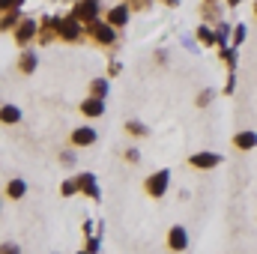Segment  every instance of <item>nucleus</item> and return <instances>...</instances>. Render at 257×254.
<instances>
[{"instance_id":"f257e3e1","label":"nucleus","mask_w":257,"mask_h":254,"mask_svg":"<svg viewBox=\"0 0 257 254\" xmlns=\"http://www.w3.org/2000/svg\"><path fill=\"white\" fill-rule=\"evenodd\" d=\"M54 27H57V33H60L63 39H69V42H75V39L84 33L81 21H78L75 15H69V18H57V21H54Z\"/></svg>"},{"instance_id":"f03ea898","label":"nucleus","mask_w":257,"mask_h":254,"mask_svg":"<svg viewBox=\"0 0 257 254\" xmlns=\"http://www.w3.org/2000/svg\"><path fill=\"white\" fill-rule=\"evenodd\" d=\"M72 15H75L78 21H84V24L99 21V0H78V6H75Z\"/></svg>"},{"instance_id":"7ed1b4c3","label":"nucleus","mask_w":257,"mask_h":254,"mask_svg":"<svg viewBox=\"0 0 257 254\" xmlns=\"http://www.w3.org/2000/svg\"><path fill=\"white\" fill-rule=\"evenodd\" d=\"M87 30H90V33H93V39H96V42H102V45H111V42L117 39L114 24H108V21H93V24H87Z\"/></svg>"},{"instance_id":"20e7f679","label":"nucleus","mask_w":257,"mask_h":254,"mask_svg":"<svg viewBox=\"0 0 257 254\" xmlns=\"http://www.w3.org/2000/svg\"><path fill=\"white\" fill-rule=\"evenodd\" d=\"M168 180H171V171H159V174H153V177L147 180V191H150L153 197H162L165 189H168Z\"/></svg>"},{"instance_id":"39448f33","label":"nucleus","mask_w":257,"mask_h":254,"mask_svg":"<svg viewBox=\"0 0 257 254\" xmlns=\"http://www.w3.org/2000/svg\"><path fill=\"white\" fill-rule=\"evenodd\" d=\"M33 36H36V21H33V18H24V21L18 24V30H15V42H18V45H27Z\"/></svg>"},{"instance_id":"423d86ee","label":"nucleus","mask_w":257,"mask_h":254,"mask_svg":"<svg viewBox=\"0 0 257 254\" xmlns=\"http://www.w3.org/2000/svg\"><path fill=\"white\" fill-rule=\"evenodd\" d=\"M168 242H171V248L174 251H186V245H189V233H186V227H174L171 230V236H168Z\"/></svg>"},{"instance_id":"0eeeda50","label":"nucleus","mask_w":257,"mask_h":254,"mask_svg":"<svg viewBox=\"0 0 257 254\" xmlns=\"http://www.w3.org/2000/svg\"><path fill=\"white\" fill-rule=\"evenodd\" d=\"M72 144H78V147H90V144H96V129H90V126L75 129V132H72Z\"/></svg>"},{"instance_id":"6e6552de","label":"nucleus","mask_w":257,"mask_h":254,"mask_svg":"<svg viewBox=\"0 0 257 254\" xmlns=\"http://www.w3.org/2000/svg\"><path fill=\"white\" fill-rule=\"evenodd\" d=\"M81 111H84L87 117H102V114H105V102H102L99 96H90V99H84Z\"/></svg>"},{"instance_id":"1a4fd4ad","label":"nucleus","mask_w":257,"mask_h":254,"mask_svg":"<svg viewBox=\"0 0 257 254\" xmlns=\"http://www.w3.org/2000/svg\"><path fill=\"white\" fill-rule=\"evenodd\" d=\"M192 165L194 168H215V165H221V156L218 153H197V156H192Z\"/></svg>"},{"instance_id":"9d476101","label":"nucleus","mask_w":257,"mask_h":254,"mask_svg":"<svg viewBox=\"0 0 257 254\" xmlns=\"http://www.w3.org/2000/svg\"><path fill=\"white\" fill-rule=\"evenodd\" d=\"M126 21H128V6H114V9H108V24L123 27Z\"/></svg>"},{"instance_id":"9b49d317","label":"nucleus","mask_w":257,"mask_h":254,"mask_svg":"<svg viewBox=\"0 0 257 254\" xmlns=\"http://www.w3.org/2000/svg\"><path fill=\"white\" fill-rule=\"evenodd\" d=\"M233 147H239V150H251V147H257V135L254 132H239V135L233 138Z\"/></svg>"},{"instance_id":"f8f14e48","label":"nucleus","mask_w":257,"mask_h":254,"mask_svg":"<svg viewBox=\"0 0 257 254\" xmlns=\"http://www.w3.org/2000/svg\"><path fill=\"white\" fill-rule=\"evenodd\" d=\"M78 189L87 191L90 197H99V189H96V177H93V174H84V177H78Z\"/></svg>"},{"instance_id":"ddd939ff","label":"nucleus","mask_w":257,"mask_h":254,"mask_svg":"<svg viewBox=\"0 0 257 254\" xmlns=\"http://www.w3.org/2000/svg\"><path fill=\"white\" fill-rule=\"evenodd\" d=\"M36 63H39V60H36V54H33V51H24V54H21V60H18V69H21L24 75H30V72H36Z\"/></svg>"},{"instance_id":"4468645a","label":"nucleus","mask_w":257,"mask_h":254,"mask_svg":"<svg viewBox=\"0 0 257 254\" xmlns=\"http://www.w3.org/2000/svg\"><path fill=\"white\" fill-rule=\"evenodd\" d=\"M24 191H27V183H24V180H12V183L6 186V194H9V197H24Z\"/></svg>"},{"instance_id":"2eb2a0df","label":"nucleus","mask_w":257,"mask_h":254,"mask_svg":"<svg viewBox=\"0 0 257 254\" xmlns=\"http://www.w3.org/2000/svg\"><path fill=\"white\" fill-rule=\"evenodd\" d=\"M197 39L203 45H212V42H218V33H212L209 27H197Z\"/></svg>"},{"instance_id":"dca6fc26","label":"nucleus","mask_w":257,"mask_h":254,"mask_svg":"<svg viewBox=\"0 0 257 254\" xmlns=\"http://www.w3.org/2000/svg\"><path fill=\"white\" fill-rule=\"evenodd\" d=\"M18 120H21V111L12 105H3V123H18Z\"/></svg>"},{"instance_id":"f3484780","label":"nucleus","mask_w":257,"mask_h":254,"mask_svg":"<svg viewBox=\"0 0 257 254\" xmlns=\"http://www.w3.org/2000/svg\"><path fill=\"white\" fill-rule=\"evenodd\" d=\"M93 96H99V99H105L108 96V81H93Z\"/></svg>"},{"instance_id":"a211bd4d","label":"nucleus","mask_w":257,"mask_h":254,"mask_svg":"<svg viewBox=\"0 0 257 254\" xmlns=\"http://www.w3.org/2000/svg\"><path fill=\"white\" fill-rule=\"evenodd\" d=\"M126 132H128V135H147V126H144V123H138V120H128Z\"/></svg>"},{"instance_id":"6ab92c4d","label":"nucleus","mask_w":257,"mask_h":254,"mask_svg":"<svg viewBox=\"0 0 257 254\" xmlns=\"http://www.w3.org/2000/svg\"><path fill=\"white\" fill-rule=\"evenodd\" d=\"M209 99H212V90H203V93H200V96H197V105H200V108H203V105H206V102H209Z\"/></svg>"},{"instance_id":"aec40b11","label":"nucleus","mask_w":257,"mask_h":254,"mask_svg":"<svg viewBox=\"0 0 257 254\" xmlns=\"http://www.w3.org/2000/svg\"><path fill=\"white\" fill-rule=\"evenodd\" d=\"M233 39H236V42H242V39H245V27H236V33H233Z\"/></svg>"},{"instance_id":"412c9836","label":"nucleus","mask_w":257,"mask_h":254,"mask_svg":"<svg viewBox=\"0 0 257 254\" xmlns=\"http://www.w3.org/2000/svg\"><path fill=\"white\" fill-rule=\"evenodd\" d=\"M126 159H128V162H138V159H141V153H138V150H128Z\"/></svg>"},{"instance_id":"4be33fe9","label":"nucleus","mask_w":257,"mask_h":254,"mask_svg":"<svg viewBox=\"0 0 257 254\" xmlns=\"http://www.w3.org/2000/svg\"><path fill=\"white\" fill-rule=\"evenodd\" d=\"M3 254H21V251H18V245H3Z\"/></svg>"},{"instance_id":"5701e85b","label":"nucleus","mask_w":257,"mask_h":254,"mask_svg":"<svg viewBox=\"0 0 257 254\" xmlns=\"http://www.w3.org/2000/svg\"><path fill=\"white\" fill-rule=\"evenodd\" d=\"M96 248H99V239H90V242H87V251L96 254Z\"/></svg>"},{"instance_id":"b1692460","label":"nucleus","mask_w":257,"mask_h":254,"mask_svg":"<svg viewBox=\"0 0 257 254\" xmlns=\"http://www.w3.org/2000/svg\"><path fill=\"white\" fill-rule=\"evenodd\" d=\"M63 194H75V183H63Z\"/></svg>"},{"instance_id":"393cba45","label":"nucleus","mask_w":257,"mask_h":254,"mask_svg":"<svg viewBox=\"0 0 257 254\" xmlns=\"http://www.w3.org/2000/svg\"><path fill=\"white\" fill-rule=\"evenodd\" d=\"M60 159H63L66 165H75V156H72V153H63V156H60Z\"/></svg>"},{"instance_id":"a878e982","label":"nucleus","mask_w":257,"mask_h":254,"mask_svg":"<svg viewBox=\"0 0 257 254\" xmlns=\"http://www.w3.org/2000/svg\"><path fill=\"white\" fill-rule=\"evenodd\" d=\"M236 3H239V0H230V6H236Z\"/></svg>"},{"instance_id":"bb28decb","label":"nucleus","mask_w":257,"mask_h":254,"mask_svg":"<svg viewBox=\"0 0 257 254\" xmlns=\"http://www.w3.org/2000/svg\"><path fill=\"white\" fill-rule=\"evenodd\" d=\"M254 12H257V3H254Z\"/></svg>"},{"instance_id":"cd10ccee","label":"nucleus","mask_w":257,"mask_h":254,"mask_svg":"<svg viewBox=\"0 0 257 254\" xmlns=\"http://www.w3.org/2000/svg\"><path fill=\"white\" fill-rule=\"evenodd\" d=\"M87 254H93V251H87Z\"/></svg>"}]
</instances>
